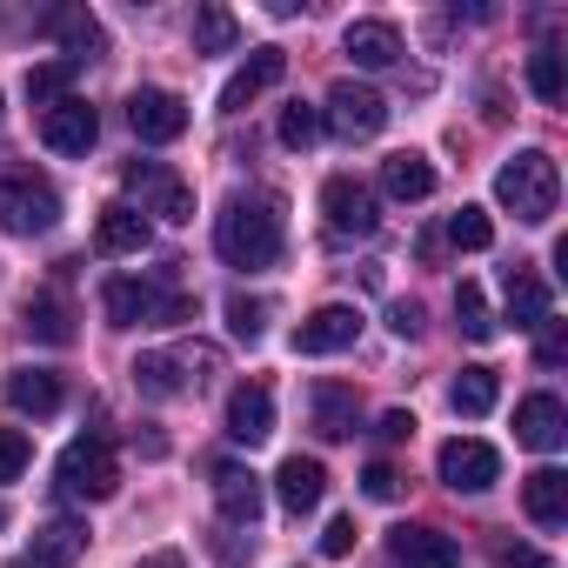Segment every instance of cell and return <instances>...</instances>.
I'll use <instances>...</instances> for the list:
<instances>
[{"label":"cell","mask_w":568,"mask_h":568,"mask_svg":"<svg viewBox=\"0 0 568 568\" xmlns=\"http://www.w3.org/2000/svg\"><path fill=\"white\" fill-rule=\"evenodd\" d=\"M521 508H528L535 528H561L568 521V475L561 468H535L521 481Z\"/></svg>","instance_id":"obj_23"},{"label":"cell","mask_w":568,"mask_h":568,"mask_svg":"<svg viewBox=\"0 0 568 568\" xmlns=\"http://www.w3.org/2000/svg\"><path fill=\"white\" fill-rule=\"evenodd\" d=\"M274 495H281V508H288V515H315L322 495H328V468L315 455H288V462H281V475H274Z\"/></svg>","instance_id":"obj_17"},{"label":"cell","mask_w":568,"mask_h":568,"mask_svg":"<svg viewBox=\"0 0 568 568\" xmlns=\"http://www.w3.org/2000/svg\"><path fill=\"white\" fill-rule=\"evenodd\" d=\"M348 548H355V515H335L322 535V555H348Z\"/></svg>","instance_id":"obj_41"},{"label":"cell","mask_w":568,"mask_h":568,"mask_svg":"<svg viewBox=\"0 0 568 568\" xmlns=\"http://www.w3.org/2000/svg\"><path fill=\"white\" fill-rule=\"evenodd\" d=\"M308 415H315V435H322V442H348L355 422H362V395H355L348 382H315Z\"/></svg>","instance_id":"obj_18"},{"label":"cell","mask_w":568,"mask_h":568,"mask_svg":"<svg viewBox=\"0 0 568 568\" xmlns=\"http://www.w3.org/2000/svg\"><path fill=\"white\" fill-rule=\"evenodd\" d=\"M8 408H21V415H54L61 408V375L54 368H14L8 375Z\"/></svg>","instance_id":"obj_27"},{"label":"cell","mask_w":568,"mask_h":568,"mask_svg":"<svg viewBox=\"0 0 568 568\" xmlns=\"http://www.w3.org/2000/svg\"><path fill=\"white\" fill-rule=\"evenodd\" d=\"M214 501H221V521H227V528H254V521H261L267 488H261V475H254V468L221 462V468H214Z\"/></svg>","instance_id":"obj_12"},{"label":"cell","mask_w":568,"mask_h":568,"mask_svg":"<svg viewBox=\"0 0 568 568\" xmlns=\"http://www.w3.org/2000/svg\"><path fill=\"white\" fill-rule=\"evenodd\" d=\"M128 128H134L148 148H168V141L187 134V101L168 94V88H141V94L128 101Z\"/></svg>","instance_id":"obj_10"},{"label":"cell","mask_w":568,"mask_h":568,"mask_svg":"<svg viewBox=\"0 0 568 568\" xmlns=\"http://www.w3.org/2000/svg\"><path fill=\"white\" fill-rule=\"evenodd\" d=\"M382 194H395V201H428L435 194V161L428 154H388L382 161Z\"/></svg>","instance_id":"obj_26"},{"label":"cell","mask_w":568,"mask_h":568,"mask_svg":"<svg viewBox=\"0 0 568 568\" xmlns=\"http://www.w3.org/2000/svg\"><path fill=\"white\" fill-rule=\"evenodd\" d=\"M0 528H8V508H0Z\"/></svg>","instance_id":"obj_46"},{"label":"cell","mask_w":568,"mask_h":568,"mask_svg":"<svg viewBox=\"0 0 568 568\" xmlns=\"http://www.w3.org/2000/svg\"><path fill=\"white\" fill-rule=\"evenodd\" d=\"M362 488H368V501H395V495H402V475H395L388 462H368V475H362Z\"/></svg>","instance_id":"obj_40"},{"label":"cell","mask_w":568,"mask_h":568,"mask_svg":"<svg viewBox=\"0 0 568 568\" xmlns=\"http://www.w3.org/2000/svg\"><path fill=\"white\" fill-rule=\"evenodd\" d=\"M375 435H382V442H408V435H415V415H408V408H388Z\"/></svg>","instance_id":"obj_42"},{"label":"cell","mask_w":568,"mask_h":568,"mask_svg":"<svg viewBox=\"0 0 568 568\" xmlns=\"http://www.w3.org/2000/svg\"><path fill=\"white\" fill-rule=\"evenodd\" d=\"M515 435H521L535 455H555V448L568 442V408H561L555 395H528V402L515 408Z\"/></svg>","instance_id":"obj_21"},{"label":"cell","mask_w":568,"mask_h":568,"mask_svg":"<svg viewBox=\"0 0 568 568\" xmlns=\"http://www.w3.org/2000/svg\"><path fill=\"white\" fill-rule=\"evenodd\" d=\"M561 355H568V328L548 315V322H541V342H535V362H541V368H555Z\"/></svg>","instance_id":"obj_39"},{"label":"cell","mask_w":568,"mask_h":568,"mask_svg":"<svg viewBox=\"0 0 568 568\" xmlns=\"http://www.w3.org/2000/svg\"><path fill=\"white\" fill-rule=\"evenodd\" d=\"M281 241H288V221H281V194H234L221 214H214V247L227 267H274L281 261Z\"/></svg>","instance_id":"obj_1"},{"label":"cell","mask_w":568,"mask_h":568,"mask_svg":"<svg viewBox=\"0 0 568 568\" xmlns=\"http://www.w3.org/2000/svg\"><path fill=\"white\" fill-rule=\"evenodd\" d=\"M495 568H548V555H535V548H495Z\"/></svg>","instance_id":"obj_43"},{"label":"cell","mask_w":568,"mask_h":568,"mask_svg":"<svg viewBox=\"0 0 568 568\" xmlns=\"http://www.w3.org/2000/svg\"><path fill=\"white\" fill-rule=\"evenodd\" d=\"M495 201H501L521 227L555 221V201H561V168H555V154L521 148L515 161H501V174H495Z\"/></svg>","instance_id":"obj_2"},{"label":"cell","mask_w":568,"mask_h":568,"mask_svg":"<svg viewBox=\"0 0 568 568\" xmlns=\"http://www.w3.org/2000/svg\"><path fill=\"white\" fill-rule=\"evenodd\" d=\"M528 88H535V101H548V108L568 94V68H561L555 48H535V54H528Z\"/></svg>","instance_id":"obj_35"},{"label":"cell","mask_w":568,"mask_h":568,"mask_svg":"<svg viewBox=\"0 0 568 568\" xmlns=\"http://www.w3.org/2000/svg\"><path fill=\"white\" fill-rule=\"evenodd\" d=\"M322 128H335L342 141H375V134L388 128V101H382L375 88H362V81H335Z\"/></svg>","instance_id":"obj_8"},{"label":"cell","mask_w":568,"mask_h":568,"mask_svg":"<svg viewBox=\"0 0 568 568\" xmlns=\"http://www.w3.org/2000/svg\"><path fill=\"white\" fill-rule=\"evenodd\" d=\"M281 74H288V54H281V48H254V54L227 74V88H221V114H241V108L261 101Z\"/></svg>","instance_id":"obj_13"},{"label":"cell","mask_w":568,"mask_h":568,"mask_svg":"<svg viewBox=\"0 0 568 568\" xmlns=\"http://www.w3.org/2000/svg\"><path fill=\"white\" fill-rule=\"evenodd\" d=\"M501 288H508V322H515V328H541V322H548V281H541L528 261L508 267Z\"/></svg>","instance_id":"obj_24"},{"label":"cell","mask_w":568,"mask_h":568,"mask_svg":"<svg viewBox=\"0 0 568 568\" xmlns=\"http://www.w3.org/2000/svg\"><path fill=\"white\" fill-rule=\"evenodd\" d=\"M141 568H187V555H181V548H161V555H148Z\"/></svg>","instance_id":"obj_45"},{"label":"cell","mask_w":568,"mask_h":568,"mask_svg":"<svg viewBox=\"0 0 568 568\" xmlns=\"http://www.w3.org/2000/svg\"><path fill=\"white\" fill-rule=\"evenodd\" d=\"M101 308H108V328H148V322H187V302L181 295H161L154 281H134V274H114L101 288Z\"/></svg>","instance_id":"obj_4"},{"label":"cell","mask_w":568,"mask_h":568,"mask_svg":"<svg viewBox=\"0 0 568 568\" xmlns=\"http://www.w3.org/2000/svg\"><path fill=\"white\" fill-rule=\"evenodd\" d=\"M448 241H455V247H468V254H481V247L495 241L488 207H462V214H448Z\"/></svg>","instance_id":"obj_36"},{"label":"cell","mask_w":568,"mask_h":568,"mask_svg":"<svg viewBox=\"0 0 568 568\" xmlns=\"http://www.w3.org/2000/svg\"><path fill=\"white\" fill-rule=\"evenodd\" d=\"M148 214L134 207V201H114V207H101V221H94V241H101V254H141L148 247Z\"/></svg>","instance_id":"obj_22"},{"label":"cell","mask_w":568,"mask_h":568,"mask_svg":"<svg viewBox=\"0 0 568 568\" xmlns=\"http://www.w3.org/2000/svg\"><path fill=\"white\" fill-rule=\"evenodd\" d=\"M48 28H54V34L68 41V61H88V54L101 48V21H94L88 8H61V14H54Z\"/></svg>","instance_id":"obj_31"},{"label":"cell","mask_w":568,"mask_h":568,"mask_svg":"<svg viewBox=\"0 0 568 568\" xmlns=\"http://www.w3.org/2000/svg\"><path fill=\"white\" fill-rule=\"evenodd\" d=\"M28 335L68 348V342H74V315H68V302H61V295H34V302H28Z\"/></svg>","instance_id":"obj_30"},{"label":"cell","mask_w":568,"mask_h":568,"mask_svg":"<svg viewBox=\"0 0 568 568\" xmlns=\"http://www.w3.org/2000/svg\"><path fill=\"white\" fill-rule=\"evenodd\" d=\"M41 141H48L54 154H88V148L101 141V114H94L88 101H74V94H68L61 108H48V114H41Z\"/></svg>","instance_id":"obj_14"},{"label":"cell","mask_w":568,"mask_h":568,"mask_svg":"<svg viewBox=\"0 0 568 568\" xmlns=\"http://www.w3.org/2000/svg\"><path fill=\"white\" fill-rule=\"evenodd\" d=\"M435 468H442V481H448L455 495H481V488H495V481H501V455H495L488 442H475V435L442 442Z\"/></svg>","instance_id":"obj_9"},{"label":"cell","mask_w":568,"mask_h":568,"mask_svg":"<svg viewBox=\"0 0 568 568\" xmlns=\"http://www.w3.org/2000/svg\"><path fill=\"white\" fill-rule=\"evenodd\" d=\"M388 555L402 568H462V541L442 535V528H395L388 535Z\"/></svg>","instance_id":"obj_20"},{"label":"cell","mask_w":568,"mask_h":568,"mask_svg":"<svg viewBox=\"0 0 568 568\" xmlns=\"http://www.w3.org/2000/svg\"><path fill=\"white\" fill-rule=\"evenodd\" d=\"M322 214H328V234H335V241H368V234L382 227V201H375V187L355 181V174H328Z\"/></svg>","instance_id":"obj_6"},{"label":"cell","mask_w":568,"mask_h":568,"mask_svg":"<svg viewBox=\"0 0 568 568\" xmlns=\"http://www.w3.org/2000/svg\"><path fill=\"white\" fill-rule=\"evenodd\" d=\"M74 81H81V61H41V68H28V101L48 114V108H61L68 94H74Z\"/></svg>","instance_id":"obj_28"},{"label":"cell","mask_w":568,"mask_h":568,"mask_svg":"<svg viewBox=\"0 0 568 568\" xmlns=\"http://www.w3.org/2000/svg\"><path fill=\"white\" fill-rule=\"evenodd\" d=\"M88 555V521L74 515H54L34 528V548H28V568H74Z\"/></svg>","instance_id":"obj_19"},{"label":"cell","mask_w":568,"mask_h":568,"mask_svg":"<svg viewBox=\"0 0 568 568\" xmlns=\"http://www.w3.org/2000/svg\"><path fill=\"white\" fill-rule=\"evenodd\" d=\"M234 41H241V28H234L227 8H201L194 14V54H227Z\"/></svg>","instance_id":"obj_34"},{"label":"cell","mask_w":568,"mask_h":568,"mask_svg":"<svg viewBox=\"0 0 568 568\" xmlns=\"http://www.w3.org/2000/svg\"><path fill=\"white\" fill-rule=\"evenodd\" d=\"M495 395H501L495 368H462V375L448 382V408H455V415H488V408H495Z\"/></svg>","instance_id":"obj_29"},{"label":"cell","mask_w":568,"mask_h":568,"mask_svg":"<svg viewBox=\"0 0 568 568\" xmlns=\"http://www.w3.org/2000/svg\"><path fill=\"white\" fill-rule=\"evenodd\" d=\"M28 462H34V442L21 428H0V481H21Z\"/></svg>","instance_id":"obj_38"},{"label":"cell","mask_w":568,"mask_h":568,"mask_svg":"<svg viewBox=\"0 0 568 568\" xmlns=\"http://www.w3.org/2000/svg\"><path fill=\"white\" fill-rule=\"evenodd\" d=\"M54 475H61V495H74V501H108V495L121 488L114 442H108V435H81V442H68L61 462H54Z\"/></svg>","instance_id":"obj_3"},{"label":"cell","mask_w":568,"mask_h":568,"mask_svg":"<svg viewBox=\"0 0 568 568\" xmlns=\"http://www.w3.org/2000/svg\"><path fill=\"white\" fill-rule=\"evenodd\" d=\"M355 335H362V315L342 308V302H328V308H315L295 328V355H342V348H355Z\"/></svg>","instance_id":"obj_15"},{"label":"cell","mask_w":568,"mask_h":568,"mask_svg":"<svg viewBox=\"0 0 568 568\" xmlns=\"http://www.w3.org/2000/svg\"><path fill=\"white\" fill-rule=\"evenodd\" d=\"M61 221V194L41 174H8L0 181V227L8 234H48Z\"/></svg>","instance_id":"obj_5"},{"label":"cell","mask_w":568,"mask_h":568,"mask_svg":"<svg viewBox=\"0 0 568 568\" xmlns=\"http://www.w3.org/2000/svg\"><path fill=\"white\" fill-rule=\"evenodd\" d=\"M227 442H241V448H261L267 435H274V395L261 388V382H241L234 395H227Z\"/></svg>","instance_id":"obj_16"},{"label":"cell","mask_w":568,"mask_h":568,"mask_svg":"<svg viewBox=\"0 0 568 568\" xmlns=\"http://www.w3.org/2000/svg\"><path fill=\"white\" fill-rule=\"evenodd\" d=\"M194 368H214V355L207 348H161V355L134 362V382H141V395H187L201 382Z\"/></svg>","instance_id":"obj_11"},{"label":"cell","mask_w":568,"mask_h":568,"mask_svg":"<svg viewBox=\"0 0 568 568\" xmlns=\"http://www.w3.org/2000/svg\"><path fill=\"white\" fill-rule=\"evenodd\" d=\"M128 194L141 201V214H161V221H194V187L174 174V168H161V161H128Z\"/></svg>","instance_id":"obj_7"},{"label":"cell","mask_w":568,"mask_h":568,"mask_svg":"<svg viewBox=\"0 0 568 568\" xmlns=\"http://www.w3.org/2000/svg\"><path fill=\"white\" fill-rule=\"evenodd\" d=\"M395 335H422V308H415V302L395 308Z\"/></svg>","instance_id":"obj_44"},{"label":"cell","mask_w":568,"mask_h":568,"mask_svg":"<svg viewBox=\"0 0 568 568\" xmlns=\"http://www.w3.org/2000/svg\"><path fill=\"white\" fill-rule=\"evenodd\" d=\"M227 328H234V342H261V335H267V302L234 295V302H227Z\"/></svg>","instance_id":"obj_37"},{"label":"cell","mask_w":568,"mask_h":568,"mask_svg":"<svg viewBox=\"0 0 568 568\" xmlns=\"http://www.w3.org/2000/svg\"><path fill=\"white\" fill-rule=\"evenodd\" d=\"M342 48H348L355 68H395V61H402V34H395V21H355V28L342 34Z\"/></svg>","instance_id":"obj_25"},{"label":"cell","mask_w":568,"mask_h":568,"mask_svg":"<svg viewBox=\"0 0 568 568\" xmlns=\"http://www.w3.org/2000/svg\"><path fill=\"white\" fill-rule=\"evenodd\" d=\"M274 134H281V148H295V154H302V148H315V141H322V108L288 101V108H281V128H274Z\"/></svg>","instance_id":"obj_33"},{"label":"cell","mask_w":568,"mask_h":568,"mask_svg":"<svg viewBox=\"0 0 568 568\" xmlns=\"http://www.w3.org/2000/svg\"><path fill=\"white\" fill-rule=\"evenodd\" d=\"M455 328L468 342H495V315H488V295L475 288V281H462V288H455Z\"/></svg>","instance_id":"obj_32"}]
</instances>
